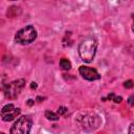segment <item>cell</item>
Segmentation results:
<instances>
[{
  "mask_svg": "<svg viewBox=\"0 0 134 134\" xmlns=\"http://www.w3.org/2000/svg\"><path fill=\"white\" fill-rule=\"evenodd\" d=\"M79 72L82 77L87 81H96L100 79V74L97 72V70L89 66H81L79 68Z\"/></svg>",
  "mask_w": 134,
  "mask_h": 134,
  "instance_id": "obj_7",
  "label": "cell"
},
{
  "mask_svg": "<svg viewBox=\"0 0 134 134\" xmlns=\"http://www.w3.org/2000/svg\"><path fill=\"white\" fill-rule=\"evenodd\" d=\"M96 48H97V41L95 39L87 38L83 40L79 45L80 58L86 63L92 62L96 53Z\"/></svg>",
  "mask_w": 134,
  "mask_h": 134,
  "instance_id": "obj_1",
  "label": "cell"
},
{
  "mask_svg": "<svg viewBox=\"0 0 134 134\" xmlns=\"http://www.w3.org/2000/svg\"><path fill=\"white\" fill-rule=\"evenodd\" d=\"M60 66L62 67V69L64 70H69L71 68V63L69 60H67L66 58H62L60 60Z\"/></svg>",
  "mask_w": 134,
  "mask_h": 134,
  "instance_id": "obj_10",
  "label": "cell"
},
{
  "mask_svg": "<svg viewBox=\"0 0 134 134\" xmlns=\"http://www.w3.org/2000/svg\"><path fill=\"white\" fill-rule=\"evenodd\" d=\"M128 104L130 105V106H134V94H132V95H130L129 97H128Z\"/></svg>",
  "mask_w": 134,
  "mask_h": 134,
  "instance_id": "obj_14",
  "label": "cell"
},
{
  "mask_svg": "<svg viewBox=\"0 0 134 134\" xmlns=\"http://www.w3.org/2000/svg\"><path fill=\"white\" fill-rule=\"evenodd\" d=\"M76 124L84 131H93L100 125V118L93 113H85L76 118Z\"/></svg>",
  "mask_w": 134,
  "mask_h": 134,
  "instance_id": "obj_2",
  "label": "cell"
},
{
  "mask_svg": "<svg viewBox=\"0 0 134 134\" xmlns=\"http://www.w3.org/2000/svg\"><path fill=\"white\" fill-rule=\"evenodd\" d=\"M106 99H109V100H113L114 103L116 104H119L121 100H122V97L121 96H116L114 95V93H110L106 98H103V100H106Z\"/></svg>",
  "mask_w": 134,
  "mask_h": 134,
  "instance_id": "obj_11",
  "label": "cell"
},
{
  "mask_svg": "<svg viewBox=\"0 0 134 134\" xmlns=\"http://www.w3.org/2000/svg\"><path fill=\"white\" fill-rule=\"evenodd\" d=\"M34 103H35V100H34V99H31V98H29V99L27 100V105H28V106H32V105H34Z\"/></svg>",
  "mask_w": 134,
  "mask_h": 134,
  "instance_id": "obj_16",
  "label": "cell"
},
{
  "mask_svg": "<svg viewBox=\"0 0 134 134\" xmlns=\"http://www.w3.org/2000/svg\"><path fill=\"white\" fill-rule=\"evenodd\" d=\"M32 126V120L28 116H20L14 122L9 130V134H29Z\"/></svg>",
  "mask_w": 134,
  "mask_h": 134,
  "instance_id": "obj_5",
  "label": "cell"
},
{
  "mask_svg": "<svg viewBox=\"0 0 134 134\" xmlns=\"http://www.w3.org/2000/svg\"><path fill=\"white\" fill-rule=\"evenodd\" d=\"M25 86V80L24 79H18L15 80L13 82L6 83L3 85V92L5 97L9 98V99H14L17 98L19 96V94L21 93L22 89Z\"/></svg>",
  "mask_w": 134,
  "mask_h": 134,
  "instance_id": "obj_4",
  "label": "cell"
},
{
  "mask_svg": "<svg viewBox=\"0 0 134 134\" xmlns=\"http://www.w3.org/2000/svg\"><path fill=\"white\" fill-rule=\"evenodd\" d=\"M0 134H5V133H3V132H1V133H0Z\"/></svg>",
  "mask_w": 134,
  "mask_h": 134,
  "instance_id": "obj_19",
  "label": "cell"
},
{
  "mask_svg": "<svg viewBox=\"0 0 134 134\" xmlns=\"http://www.w3.org/2000/svg\"><path fill=\"white\" fill-rule=\"evenodd\" d=\"M20 108H16L13 104H7L1 109V118L4 121H10L15 119L20 114Z\"/></svg>",
  "mask_w": 134,
  "mask_h": 134,
  "instance_id": "obj_6",
  "label": "cell"
},
{
  "mask_svg": "<svg viewBox=\"0 0 134 134\" xmlns=\"http://www.w3.org/2000/svg\"><path fill=\"white\" fill-rule=\"evenodd\" d=\"M128 134H134V122H132V124L129 126V131H128Z\"/></svg>",
  "mask_w": 134,
  "mask_h": 134,
  "instance_id": "obj_15",
  "label": "cell"
},
{
  "mask_svg": "<svg viewBox=\"0 0 134 134\" xmlns=\"http://www.w3.org/2000/svg\"><path fill=\"white\" fill-rule=\"evenodd\" d=\"M20 12H21V9H20V7L19 6H10L8 9H7V17H10V18H13V17H16V16H18L19 14H20Z\"/></svg>",
  "mask_w": 134,
  "mask_h": 134,
  "instance_id": "obj_8",
  "label": "cell"
},
{
  "mask_svg": "<svg viewBox=\"0 0 134 134\" xmlns=\"http://www.w3.org/2000/svg\"><path fill=\"white\" fill-rule=\"evenodd\" d=\"M132 30L134 31V16H133V24H132Z\"/></svg>",
  "mask_w": 134,
  "mask_h": 134,
  "instance_id": "obj_18",
  "label": "cell"
},
{
  "mask_svg": "<svg viewBox=\"0 0 134 134\" xmlns=\"http://www.w3.org/2000/svg\"><path fill=\"white\" fill-rule=\"evenodd\" d=\"M30 88H31V89H36V88H37V83H36V82H32V83L30 84Z\"/></svg>",
  "mask_w": 134,
  "mask_h": 134,
  "instance_id": "obj_17",
  "label": "cell"
},
{
  "mask_svg": "<svg viewBox=\"0 0 134 134\" xmlns=\"http://www.w3.org/2000/svg\"><path fill=\"white\" fill-rule=\"evenodd\" d=\"M60 115L58 114V113H54V112H52V111H50V110H46L45 111V117L48 119V120H53V121H55V120H59V117Z\"/></svg>",
  "mask_w": 134,
  "mask_h": 134,
  "instance_id": "obj_9",
  "label": "cell"
},
{
  "mask_svg": "<svg viewBox=\"0 0 134 134\" xmlns=\"http://www.w3.org/2000/svg\"><path fill=\"white\" fill-rule=\"evenodd\" d=\"M36 38H37V30L32 25H27L19 29L15 35V41L22 45L34 42Z\"/></svg>",
  "mask_w": 134,
  "mask_h": 134,
  "instance_id": "obj_3",
  "label": "cell"
},
{
  "mask_svg": "<svg viewBox=\"0 0 134 134\" xmlns=\"http://www.w3.org/2000/svg\"><path fill=\"white\" fill-rule=\"evenodd\" d=\"M124 87H125L126 89H131V88L134 87V82L131 81V80H128V81H126V82L124 83Z\"/></svg>",
  "mask_w": 134,
  "mask_h": 134,
  "instance_id": "obj_12",
  "label": "cell"
},
{
  "mask_svg": "<svg viewBox=\"0 0 134 134\" xmlns=\"http://www.w3.org/2000/svg\"><path fill=\"white\" fill-rule=\"evenodd\" d=\"M66 112H67V108H66V107H63V106H62V107H60V108L58 109V114H59V115H64Z\"/></svg>",
  "mask_w": 134,
  "mask_h": 134,
  "instance_id": "obj_13",
  "label": "cell"
}]
</instances>
